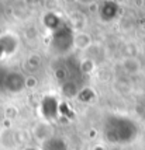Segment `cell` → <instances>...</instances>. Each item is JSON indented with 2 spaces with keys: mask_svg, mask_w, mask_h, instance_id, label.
Segmentation results:
<instances>
[{
  "mask_svg": "<svg viewBox=\"0 0 145 150\" xmlns=\"http://www.w3.org/2000/svg\"><path fill=\"white\" fill-rule=\"evenodd\" d=\"M106 137L114 143H127L137 136V126L124 117H110L104 126Z\"/></svg>",
  "mask_w": 145,
  "mask_h": 150,
  "instance_id": "obj_1",
  "label": "cell"
}]
</instances>
